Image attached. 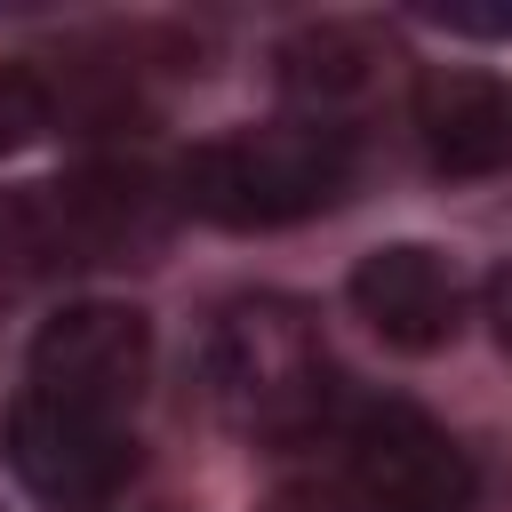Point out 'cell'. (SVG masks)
Wrapping results in <instances>:
<instances>
[{
	"instance_id": "2",
	"label": "cell",
	"mask_w": 512,
	"mask_h": 512,
	"mask_svg": "<svg viewBox=\"0 0 512 512\" xmlns=\"http://www.w3.org/2000/svg\"><path fill=\"white\" fill-rule=\"evenodd\" d=\"M360 144L336 120H272V128H240L216 144H192L176 168V200L224 232H272V224H304L320 208H336L352 192Z\"/></svg>"
},
{
	"instance_id": "5",
	"label": "cell",
	"mask_w": 512,
	"mask_h": 512,
	"mask_svg": "<svg viewBox=\"0 0 512 512\" xmlns=\"http://www.w3.org/2000/svg\"><path fill=\"white\" fill-rule=\"evenodd\" d=\"M344 456L368 512H480L472 456L408 400H368L344 424Z\"/></svg>"
},
{
	"instance_id": "4",
	"label": "cell",
	"mask_w": 512,
	"mask_h": 512,
	"mask_svg": "<svg viewBox=\"0 0 512 512\" xmlns=\"http://www.w3.org/2000/svg\"><path fill=\"white\" fill-rule=\"evenodd\" d=\"M0 448H8V472L48 512H104L136 472V424L128 416H104V408H80V400L32 392V384L8 400Z\"/></svg>"
},
{
	"instance_id": "11",
	"label": "cell",
	"mask_w": 512,
	"mask_h": 512,
	"mask_svg": "<svg viewBox=\"0 0 512 512\" xmlns=\"http://www.w3.org/2000/svg\"><path fill=\"white\" fill-rule=\"evenodd\" d=\"M264 512H368L352 488H328V480H288L264 496Z\"/></svg>"
},
{
	"instance_id": "12",
	"label": "cell",
	"mask_w": 512,
	"mask_h": 512,
	"mask_svg": "<svg viewBox=\"0 0 512 512\" xmlns=\"http://www.w3.org/2000/svg\"><path fill=\"white\" fill-rule=\"evenodd\" d=\"M488 320H496V336H504V352H512V264L488 280Z\"/></svg>"
},
{
	"instance_id": "3",
	"label": "cell",
	"mask_w": 512,
	"mask_h": 512,
	"mask_svg": "<svg viewBox=\"0 0 512 512\" xmlns=\"http://www.w3.org/2000/svg\"><path fill=\"white\" fill-rule=\"evenodd\" d=\"M168 224L160 192L136 168H88L72 184H24L0 200V272L48 280L72 264H120Z\"/></svg>"
},
{
	"instance_id": "6",
	"label": "cell",
	"mask_w": 512,
	"mask_h": 512,
	"mask_svg": "<svg viewBox=\"0 0 512 512\" xmlns=\"http://www.w3.org/2000/svg\"><path fill=\"white\" fill-rule=\"evenodd\" d=\"M152 376V328L136 304H64L40 320L32 336V392L104 408V416H136V392Z\"/></svg>"
},
{
	"instance_id": "7",
	"label": "cell",
	"mask_w": 512,
	"mask_h": 512,
	"mask_svg": "<svg viewBox=\"0 0 512 512\" xmlns=\"http://www.w3.org/2000/svg\"><path fill=\"white\" fill-rule=\"evenodd\" d=\"M416 144L440 176H504L512 168V80L480 64H440L416 80Z\"/></svg>"
},
{
	"instance_id": "1",
	"label": "cell",
	"mask_w": 512,
	"mask_h": 512,
	"mask_svg": "<svg viewBox=\"0 0 512 512\" xmlns=\"http://www.w3.org/2000/svg\"><path fill=\"white\" fill-rule=\"evenodd\" d=\"M208 408L248 440H304L336 408V368L304 304L288 296H232L200 336Z\"/></svg>"
},
{
	"instance_id": "10",
	"label": "cell",
	"mask_w": 512,
	"mask_h": 512,
	"mask_svg": "<svg viewBox=\"0 0 512 512\" xmlns=\"http://www.w3.org/2000/svg\"><path fill=\"white\" fill-rule=\"evenodd\" d=\"M48 88H40V72H24V64H0V160L8 152H24L40 128H48Z\"/></svg>"
},
{
	"instance_id": "8",
	"label": "cell",
	"mask_w": 512,
	"mask_h": 512,
	"mask_svg": "<svg viewBox=\"0 0 512 512\" xmlns=\"http://www.w3.org/2000/svg\"><path fill=\"white\" fill-rule=\"evenodd\" d=\"M352 312L392 344V352H440L464 320V280L440 248L424 240H392L376 256H360L352 272Z\"/></svg>"
},
{
	"instance_id": "9",
	"label": "cell",
	"mask_w": 512,
	"mask_h": 512,
	"mask_svg": "<svg viewBox=\"0 0 512 512\" xmlns=\"http://www.w3.org/2000/svg\"><path fill=\"white\" fill-rule=\"evenodd\" d=\"M376 64H384L376 32H360V24H312V32H296L280 48V88L296 104H312V120H328V104H352L376 80Z\"/></svg>"
}]
</instances>
